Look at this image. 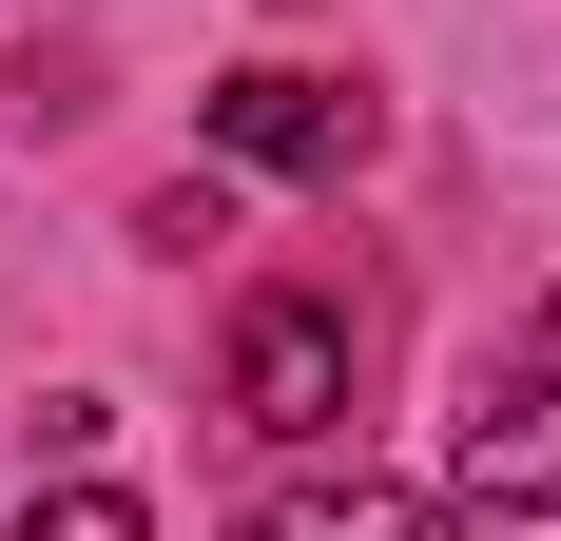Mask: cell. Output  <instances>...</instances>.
Instances as JSON below:
<instances>
[{"label": "cell", "instance_id": "obj_1", "mask_svg": "<svg viewBox=\"0 0 561 541\" xmlns=\"http://www.w3.org/2000/svg\"><path fill=\"white\" fill-rule=\"evenodd\" d=\"M214 406L252 445H330L348 406H368V270H272V290H232Z\"/></svg>", "mask_w": 561, "mask_h": 541}, {"label": "cell", "instance_id": "obj_2", "mask_svg": "<svg viewBox=\"0 0 561 541\" xmlns=\"http://www.w3.org/2000/svg\"><path fill=\"white\" fill-rule=\"evenodd\" d=\"M446 484L484 503V522H561V290L465 368V406H446Z\"/></svg>", "mask_w": 561, "mask_h": 541}, {"label": "cell", "instance_id": "obj_3", "mask_svg": "<svg viewBox=\"0 0 561 541\" xmlns=\"http://www.w3.org/2000/svg\"><path fill=\"white\" fill-rule=\"evenodd\" d=\"M194 136H214L232 174H368L388 97H348V78H310V58H232L214 97H194Z\"/></svg>", "mask_w": 561, "mask_h": 541}, {"label": "cell", "instance_id": "obj_4", "mask_svg": "<svg viewBox=\"0 0 561 541\" xmlns=\"http://www.w3.org/2000/svg\"><path fill=\"white\" fill-rule=\"evenodd\" d=\"M252 541H465V503H426V484H290Z\"/></svg>", "mask_w": 561, "mask_h": 541}, {"label": "cell", "instance_id": "obj_5", "mask_svg": "<svg viewBox=\"0 0 561 541\" xmlns=\"http://www.w3.org/2000/svg\"><path fill=\"white\" fill-rule=\"evenodd\" d=\"M20 541H136V503H116V484H58V503H39Z\"/></svg>", "mask_w": 561, "mask_h": 541}]
</instances>
